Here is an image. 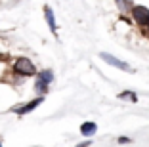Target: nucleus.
<instances>
[{"instance_id": "1", "label": "nucleus", "mask_w": 149, "mask_h": 147, "mask_svg": "<svg viewBox=\"0 0 149 147\" xmlns=\"http://www.w3.org/2000/svg\"><path fill=\"white\" fill-rule=\"evenodd\" d=\"M54 80V73L50 69H44L40 71V73H36V80H35V90L38 92L40 95H44L46 92H48L50 84H52Z\"/></svg>"}, {"instance_id": "2", "label": "nucleus", "mask_w": 149, "mask_h": 147, "mask_svg": "<svg viewBox=\"0 0 149 147\" xmlns=\"http://www.w3.org/2000/svg\"><path fill=\"white\" fill-rule=\"evenodd\" d=\"M13 69H15L17 75H21V77H33V75H36V67L29 57H19L15 61V65H13Z\"/></svg>"}, {"instance_id": "3", "label": "nucleus", "mask_w": 149, "mask_h": 147, "mask_svg": "<svg viewBox=\"0 0 149 147\" xmlns=\"http://www.w3.org/2000/svg\"><path fill=\"white\" fill-rule=\"evenodd\" d=\"M132 17H134V21L140 27H149V8H145V6H141V4L134 6Z\"/></svg>"}, {"instance_id": "4", "label": "nucleus", "mask_w": 149, "mask_h": 147, "mask_svg": "<svg viewBox=\"0 0 149 147\" xmlns=\"http://www.w3.org/2000/svg\"><path fill=\"white\" fill-rule=\"evenodd\" d=\"M100 57L105 63H109L111 67H117V69H120V71H126V73H132V67L126 63V61H123V59H118V57H115V56H111V54H105V52H101L100 54Z\"/></svg>"}, {"instance_id": "5", "label": "nucleus", "mask_w": 149, "mask_h": 147, "mask_svg": "<svg viewBox=\"0 0 149 147\" xmlns=\"http://www.w3.org/2000/svg\"><path fill=\"white\" fill-rule=\"evenodd\" d=\"M44 101V98L42 95H38L36 100H31V101H27L25 105H21V107H15L13 109V113H17V115H27V113H31V111H35L36 107H38L40 103Z\"/></svg>"}, {"instance_id": "6", "label": "nucleus", "mask_w": 149, "mask_h": 147, "mask_svg": "<svg viewBox=\"0 0 149 147\" xmlns=\"http://www.w3.org/2000/svg\"><path fill=\"white\" fill-rule=\"evenodd\" d=\"M97 132V124L96 122H82V124H80V134L82 136H86V138H90V136H94Z\"/></svg>"}, {"instance_id": "7", "label": "nucleus", "mask_w": 149, "mask_h": 147, "mask_svg": "<svg viewBox=\"0 0 149 147\" xmlns=\"http://www.w3.org/2000/svg\"><path fill=\"white\" fill-rule=\"evenodd\" d=\"M44 17H46V23L50 25V29H52V33L56 35L57 33V25H56V19H54V12L50 6H44Z\"/></svg>"}, {"instance_id": "8", "label": "nucleus", "mask_w": 149, "mask_h": 147, "mask_svg": "<svg viewBox=\"0 0 149 147\" xmlns=\"http://www.w3.org/2000/svg\"><path fill=\"white\" fill-rule=\"evenodd\" d=\"M117 8L120 10L123 13H132V10H134V2H132V0H117Z\"/></svg>"}, {"instance_id": "9", "label": "nucleus", "mask_w": 149, "mask_h": 147, "mask_svg": "<svg viewBox=\"0 0 149 147\" xmlns=\"http://www.w3.org/2000/svg\"><path fill=\"white\" fill-rule=\"evenodd\" d=\"M118 98H120V100H130V101H138V98H136V94H134V92H123V94H118Z\"/></svg>"}, {"instance_id": "10", "label": "nucleus", "mask_w": 149, "mask_h": 147, "mask_svg": "<svg viewBox=\"0 0 149 147\" xmlns=\"http://www.w3.org/2000/svg\"><path fill=\"white\" fill-rule=\"evenodd\" d=\"M128 141H130V139L124 138V136H123V138H118V143H128Z\"/></svg>"}, {"instance_id": "11", "label": "nucleus", "mask_w": 149, "mask_h": 147, "mask_svg": "<svg viewBox=\"0 0 149 147\" xmlns=\"http://www.w3.org/2000/svg\"><path fill=\"white\" fill-rule=\"evenodd\" d=\"M90 145V141H82V143H79V145H74V147H88Z\"/></svg>"}, {"instance_id": "12", "label": "nucleus", "mask_w": 149, "mask_h": 147, "mask_svg": "<svg viewBox=\"0 0 149 147\" xmlns=\"http://www.w3.org/2000/svg\"><path fill=\"white\" fill-rule=\"evenodd\" d=\"M0 147H2V145H0Z\"/></svg>"}]
</instances>
